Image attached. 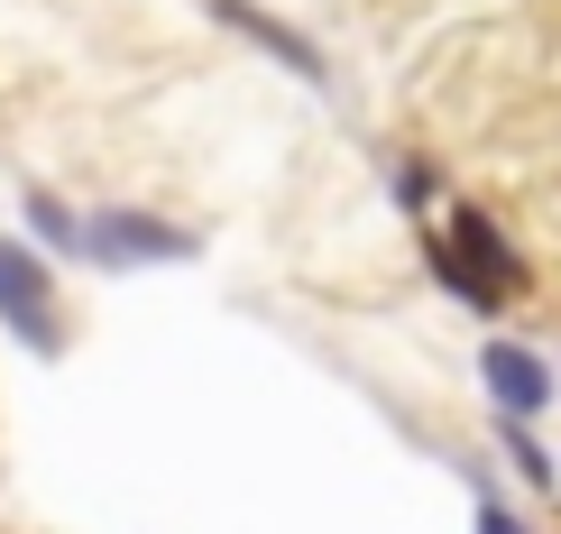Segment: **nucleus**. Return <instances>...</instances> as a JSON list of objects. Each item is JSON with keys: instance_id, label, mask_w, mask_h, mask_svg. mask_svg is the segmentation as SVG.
<instances>
[{"instance_id": "obj_1", "label": "nucleus", "mask_w": 561, "mask_h": 534, "mask_svg": "<svg viewBox=\"0 0 561 534\" xmlns=\"http://www.w3.org/2000/svg\"><path fill=\"white\" fill-rule=\"evenodd\" d=\"M424 259H433V276H442V286H451L470 314H506V295H525L516 240H506L488 213H470V203L451 213V230H442V240H424Z\"/></svg>"}, {"instance_id": "obj_4", "label": "nucleus", "mask_w": 561, "mask_h": 534, "mask_svg": "<svg viewBox=\"0 0 561 534\" xmlns=\"http://www.w3.org/2000/svg\"><path fill=\"white\" fill-rule=\"evenodd\" d=\"M479 378H488V406H497L506 424H534V414L552 406V360L525 351V341H488V351H479Z\"/></svg>"}, {"instance_id": "obj_8", "label": "nucleus", "mask_w": 561, "mask_h": 534, "mask_svg": "<svg viewBox=\"0 0 561 534\" xmlns=\"http://www.w3.org/2000/svg\"><path fill=\"white\" fill-rule=\"evenodd\" d=\"M479 534H534V525H525V516H506L497 498H479Z\"/></svg>"}, {"instance_id": "obj_7", "label": "nucleus", "mask_w": 561, "mask_h": 534, "mask_svg": "<svg viewBox=\"0 0 561 534\" xmlns=\"http://www.w3.org/2000/svg\"><path fill=\"white\" fill-rule=\"evenodd\" d=\"M28 221H37V230H46V240H56V249H83V221H75V213H65V203H56V194H28Z\"/></svg>"}, {"instance_id": "obj_2", "label": "nucleus", "mask_w": 561, "mask_h": 534, "mask_svg": "<svg viewBox=\"0 0 561 534\" xmlns=\"http://www.w3.org/2000/svg\"><path fill=\"white\" fill-rule=\"evenodd\" d=\"M83 249L102 268H167V259H194V240H184L175 221L157 213H92L83 221Z\"/></svg>"}, {"instance_id": "obj_5", "label": "nucleus", "mask_w": 561, "mask_h": 534, "mask_svg": "<svg viewBox=\"0 0 561 534\" xmlns=\"http://www.w3.org/2000/svg\"><path fill=\"white\" fill-rule=\"evenodd\" d=\"M221 19H230V29H240V37H259V46H267V56H286V65H295V75H322V56H313V46H304L295 29H276V19H267V10H249V0H221Z\"/></svg>"}, {"instance_id": "obj_6", "label": "nucleus", "mask_w": 561, "mask_h": 534, "mask_svg": "<svg viewBox=\"0 0 561 534\" xmlns=\"http://www.w3.org/2000/svg\"><path fill=\"white\" fill-rule=\"evenodd\" d=\"M497 443H506V461H516L525 489H552V479H561V461H543V443H534L525 424H506V414H497Z\"/></svg>"}, {"instance_id": "obj_3", "label": "nucleus", "mask_w": 561, "mask_h": 534, "mask_svg": "<svg viewBox=\"0 0 561 534\" xmlns=\"http://www.w3.org/2000/svg\"><path fill=\"white\" fill-rule=\"evenodd\" d=\"M0 322H10L19 341H37V351H56V276H46V259H28L19 240H0Z\"/></svg>"}]
</instances>
